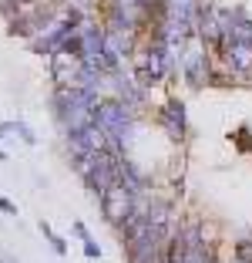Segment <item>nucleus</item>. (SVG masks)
<instances>
[{
  "mask_svg": "<svg viewBox=\"0 0 252 263\" xmlns=\"http://www.w3.org/2000/svg\"><path fill=\"white\" fill-rule=\"evenodd\" d=\"M71 169L81 176L88 193L94 199H101L118 182V152H111V148H101V152H74L71 155Z\"/></svg>",
  "mask_w": 252,
  "mask_h": 263,
  "instance_id": "f257e3e1",
  "label": "nucleus"
},
{
  "mask_svg": "<svg viewBox=\"0 0 252 263\" xmlns=\"http://www.w3.org/2000/svg\"><path fill=\"white\" fill-rule=\"evenodd\" d=\"M0 162H7V148H4V142H0Z\"/></svg>",
  "mask_w": 252,
  "mask_h": 263,
  "instance_id": "4468645a",
  "label": "nucleus"
},
{
  "mask_svg": "<svg viewBox=\"0 0 252 263\" xmlns=\"http://www.w3.org/2000/svg\"><path fill=\"white\" fill-rule=\"evenodd\" d=\"M37 230L44 233V240L51 243V250H54V253H57V256H68V243H64V236H57V233L51 230V223H47V219H40V223H37Z\"/></svg>",
  "mask_w": 252,
  "mask_h": 263,
  "instance_id": "0eeeda50",
  "label": "nucleus"
},
{
  "mask_svg": "<svg viewBox=\"0 0 252 263\" xmlns=\"http://www.w3.org/2000/svg\"><path fill=\"white\" fill-rule=\"evenodd\" d=\"M74 233H77V236H81V240H88V236H91V233H88V226H84V223H74Z\"/></svg>",
  "mask_w": 252,
  "mask_h": 263,
  "instance_id": "ddd939ff",
  "label": "nucleus"
},
{
  "mask_svg": "<svg viewBox=\"0 0 252 263\" xmlns=\"http://www.w3.org/2000/svg\"><path fill=\"white\" fill-rule=\"evenodd\" d=\"M14 128H17V135H20V142L24 145H37V135H34V128L27 122H24V118H17L14 122Z\"/></svg>",
  "mask_w": 252,
  "mask_h": 263,
  "instance_id": "6e6552de",
  "label": "nucleus"
},
{
  "mask_svg": "<svg viewBox=\"0 0 252 263\" xmlns=\"http://www.w3.org/2000/svg\"><path fill=\"white\" fill-rule=\"evenodd\" d=\"M138 202H141V199H138V196L131 193V189H124L121 182H115V186H111V189H108V193L98 199V206H101V213H104V219L118 230V226H121L124 219H128L131 213H135Z\"/></svg>",
  "mask_w": 252,
  "mask_h": 263,
  "instance_id": "f03ea898",
  "label": "nucleus"
},
{
  "mask_svg": "<svg viewBox=\"0 0 252 263\" xmlns=\"http://www.w3.org/2000/svg\"><path fill=\"white\" fill-rule=\"evenodd\" d=\"M0 263H7V260H4V253H0Z\"/></svg>",
  "mask_w": 252,
  "mask_h": 263,
  "instance_id": "2eb2a0df",
  "label": "nucleus"
},
{
  "mask_svg": "<svg viewBox=\"0 0 252 263\" xmlns=\"http://www.w3.org/2000/svg\"><path fill=\"white\" fill-rule=\"evenodd\" d=\"M229 263H252V256H245V253H239V250H232V260Z\"/></svg>",
  "mask_w": 252,
  "mask_h": 263,
  "instance_id": "f8f14e48",
  "label": "nucleus"
},
{
  "mask_svg": "<svg viewBox=\"0 0 252 263\" xmlns=\"http://www.w3.org/2000/svg\"><path fill=\"white\" fill-rule=\"evenodd\" d=\"M81 247H84V256H88V260H101V247L94 243V236H88V240H81Z\"/></svg>",
  "mask_w": 252,
  "mask_h": 263,
  "instance_id": "1a4fd4ad",
  "label": "nucleus"
},
{
  "mask_svg": "<svg viewBox=\"0 0 252 263\" xmlns=\"http://www.w3.org/2000/svg\"><path fill=\"white\" fill-rule=\"evenodd\" d=\"M158 125L165 128V135L168 139H182L185 135V105L178 98H172V101H165L161 105V111H158Z\"/></svg>",
  "mask_w": 252,
  "mask_h": 263,
  "instance_id": "423d86ee",
  "label": "nucleus"
},
{
  "mask_svg": "<svg viewBox=\"0 0 252 263\" xmlns=\"http://www.w3.org/2000/svg\"><path fill=\"white\" fill-rule=\"evenodd\" d=\"M222 54L229 61L236 74H252V41L245 37H229V44L222 47Z\"/></svg>",
  "mask_w": 252,
  "mask_h": 263,
  "instance_id": "39448f33",
  "label": "nucleus"
},
{
  "mask_svg": "<svg viewBox=\"0 0 252 263\" xmlns=\"http://www.w3.org/2000/svg\"><path fill=\"white\" fill-rule=\"evenodd\" d=\"M7 139H17V128L14 122H0V142H7Z\"/></svg>",
  "mask_w": 252,
  "mask_h": 263,
  "instance_id": "9d476101",
  "label": "nucleus"
},
{
  "mask_svg": "<svg viewBox=\"0 0 252 263\" xmlns=\"http://www.w3.org/2000/svg\"><path fill=\"white\" fill-rule=\"evenodd\" d=\"M0 209H4L7 216H17V206H14V199H7V196H0Z\"/></svg>",
  "mask_w": 252,
  "mask_h": 263,
  "instance_id": "9b49d317",
  "label": "nucleus"
},
{
  "mask_svg": "<svg viewBox=\"0 0 252 263\" xmlns=\"http://www.w3.org/2000/svg\"><path fill=\"white\" fill-rule=\"evenodd\" d=\"M64 142H68L71 155H74V152H101V148H108V135H104V128H101L98 122L68 128V132H64Z\"/></svg>",
  "mask_w": 252,
  "mask_h": 263,
  "instance_id": "7ed1b4c3",
  "label": "nucleus"
},
{
  "mask_svg": "<svg viewBox=\"0 0 252 263\" xmlns=\"http://www.w3.org/2000/svg\"><path fill=\"white\" fill-rule=\"evenodd\" d=\"M182 68H185V78H188V85L199 88L202 81H208V54L202 41L195 37L188 47H182Z\"/></svg>",
  "mask_w": 252,
  "mask_h": 263,
  "instance_id": "20e7f679",
  "label": "nucleus"
}]
</instances>
